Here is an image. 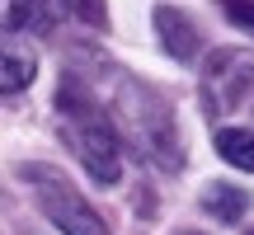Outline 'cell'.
Returning <instances> with one entry per match:
<instances>
[{
	"mask_svg": "<svg viewBox=\"0 0 254 235\" xmlns=\"http://www.w3.org/2000/svg\"><path fill=\"white\" fill-rule=\"evenodd\" d=\"M109 118L118 127V136L146 165H155L165 174L184 170V141H179V127H174V113L151 85L132 80V75H113Z\"/></svg>",
	"mask_w": 254,
	"mask_h": 235,
	"instance_id": "6da1fadb",
	"label": "cell"
},
{
	"mask_svg": "<svg viewBox=\"0 0 254 235\" xmlns=\"http://www.w3.org/2000/svg\"><path fill=\"white\" fill-rule=\"evenodd\" d=\"M57 113H62V122H66V141L75 146L85 174H90L94 183H104V188H113V183L123 179V136H118V127H113L109 109L90 94L85 75H75V71L62 75Z\"/></svg>",
	"mask_w": 254,
	"mask_h": 235,
	"instance_id": "7a4b0ae2",
	"label": "cell"
},
{
	"mask_svg": "<svg viewBox=\"0 0 254 235\" xmlns=\"http://www.w3.org/2000/svg\"><path fill=\"white\" fill-rule=\"evenodd\" d=\"M19 179L33 188L38 212H43L62 235H109L104 217L90 207V198H85L57 165H43V160H38V165H19Z\"/></svg>",
	"mask_w": 254,
	"mask_h": 235,
	"instance_id": "3957f363",
	"label": "cell"
},
{
	"mask_svg": "<svg viewBox=\"0 0 254 235\" xmlns=\"http://www.w3.org/2000/svg\"><path fill=\"white\" fill-rule=\"evenodd\" d=\"M254 94V52L245 47H217L202 66V104L207 113H236Z\"/></svg>",
	"mask_w": 254,
	"mask_h": 235,
	"instance_id": "277c9868",
	"label": "cell"
},
{
	"mask_svg": "<svg viewBox=\"0 0 254 235\" xmlns=\"http://www.w3.org/2000/svg\"><path fill=\"white\" fill-rule=\"evenodd\" d=\"M155 38H160V47L174 57V61H198V52H202V33H198V24H193L184 9H174V5H160L155 9Z\"/></svg>",
	"mask_w": 254,
	"mask_h": 235,
	"instance_id": "5b68a950",
	"label": "cell"
},
{
	"mask_svg": "<svg viewBox=\"0 0 254 235\" xmlns=\"http://www.w3.org/2000/svg\"><path fill=\"white\" fill-rule=\"evenodd\" d=\"M38 80V57L24 43H0V94H19Z\"/></svg>",
	"mask_w": 254,
	"mask_h": 235,
	"instance_id": "8992f818",
	"label": "cell"
},
{
	"mask_svg": "<svg viewBox=\"0 0 254 235\" xmlns=\"http://www.w3.org/2000/svg\"><path fill=\"white\" fill-rule=\"evenodd\" d=\"M202 212H207L212 221H221V226H236L250 212V193L240 188V183H207V188H202Z\"/></svg>",
	"mask_w": 254,
	"mask_h": 235,
	"instance_id": "52a82bcc",
	"label": "cell"
},
{
	"mask_svg": "<svg viewBox=\"0 0 254 235\" xmlns=\"http://www.w3.org/2000/svg\"><path fill=\"white\" fill-rule=\"evenodd\" d=\"M217 155L236 170L254 174V127H221L217 132Z\"/></svg>",
	"mask_w": 254,
	"mask_h": 235,
	"instance_id": "ba28073f",
	"label": "cell"
},
{
	"mask_svg": "<svg viewBox=\"0 0 254 235\" xmlns=\"http://www.w3.org/2000/svg\"><path fill=\"white\" fill-rule=\"evenodd\" d=\"M71 14H75V0H33V28L38 33H52Z\"/></svg>",
	"mask_w": 254,
	"mask_h": 235,
	"instance_id": "9c48e42d",
	"label": "cell"
},
{
	"mask_svg": "<svg viewBox=\"0 0 254 235\" xmlns=\"http://www.w3.org/2000/svg\"><path fill=\"white\" fill-rule=\"evenodd\" d=\"M33 28V0H0V33Z\"/></svg>",
	"mask_w": 254,
	"mask_h": 235,
	"instance_id": "30bf717a",
	"label": "cell"
},
{
	"mask_svg": "<svg viewBox=\"0 0 254 235\" xmlns=\"http://www.w3.org/2000/svg\"><path fill=\"white\" fill-rule=\"evenodd\" d=\"M217 5H221V14H226L236 28L254 33V0H217Z\"/></svg>",
	"mask_w": 254,
	"mask_h": 235,
	"instance_id": "8fae6325",
	"label": "cell"
},
{
	"mask_svg": "<svg viewBox=\"0 0 254 235\" xmlns=\"http://www.w3.org/2000/svg\"><path fill=\"white\" fill-rule=\"evenodd\" d=\"M75 14H80L85 24H94V28L109 24V14H104V0H75Z\"/></svg>",
	"mask_w": 254,
	"mask_h": 235,
	"instance_id": "7c38bea8",
	"label": "cell"
},
{
	"mask_svg": "<svg viewBox=\"0 0 254 235\" xmlns=\"http://www.w3.org/2000/svg\"><path fill=\"white\" fill-rule=\"evenodd\" d=\"M184 235H202V231H184Z\"/></svg>",
	"mask_w": 254,
	"mask_h": 235,
	"instance_id": "4fadbf2b",
	"label": "cell"
},
{
	"mask_svg": "<svg viewBox=\"0 0 254 235\" xmlns=\"http://www.w3.org/2000/svg\"><path fill=\"white\" fill-rule=\"evenodd\" d=\"M245 235H254V231H245Z\"/></svg>",
	"mask_w": 254,
	"mask_h": 235,
	"instance_id": "5bb4252c",
	"label": "cell"
}]
</instances>
